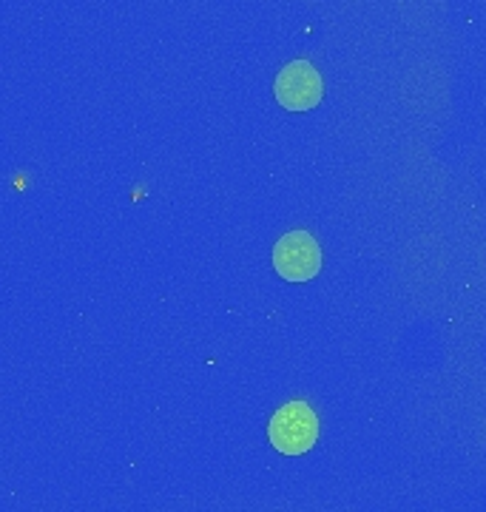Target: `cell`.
Returning a JSON list of instances; mask_svg holds the SVG:
<instances>
[{
    "instance_id": "cell-1",
    "label": "cell",
    "mask_w": 486,
    "mask_h": 512,
    "mask_svg": "<svg viewBox=\"0 0 486 512\" xmlns=\"http://www.w3.org/2000/svg\"><path fill=\"white\" fill-rule=\"evenodd\" d=\"M270 444L282 456H305L319 439V419L305 402H290L273 413L268 424Z\"/></svg>"
},
{
    "instance_id": "cell-2",
    "label": "cell",
    "mask_w": 486,
    "mask_h": 512,
    "mask_svg": "<svg viewBox=\"0 0 486 512\" xmlns=\"http://www.w3.org/2000/svg\"><path fill=\"white\" fill-rule=\"evenodd\" d=\"M273 268L285 282H307L322 268V248L307 231H290L273 245Z\"/></svg>"
},
{
    "instance_id": "cell-3",
    "label": "cell",
    "mask_w": 486,
    "mask_h": 512,
    "mask_svg": "<svg viewBox=\"0 0 486 512\" xmlns=\"http://www.w3.org/2000/svg\"><path fill=\"white\" fill-rule=\"evenodd\" d=\"M322 92V77L307 60L288 63L273 83V94L279 106H285L288 111H307L319 106Z\"/></svg>"
}]
</instances>
